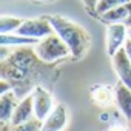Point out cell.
Here are the masks:
<instances>
[{
  "label": "cell",
  "mask_w": 131,
  "mask_h": 131,
  "mask_svg": "<svg viewBox=\"0 0 131 131\" xmlns=\"http://www.w3.org/2000/svg\"><path fill=\"white\" fill-rule=\"evenodd\" d=\"M49 63L40 60L36 51L29 48H19L11 52L9 57H3L0 63V76L8 80L16 91V96L25 97L29 94V88H36L39 83L36 77H43Z\"/></svg>",
  "instance_id": "obj_1"
},
{
  "label": "cell",
  "mask_w": 131,
  "mask_h": 131,
  "mask_svg": "<svg viewBox=\"0 0 131 131\" xmlns=\"http://www.w3.org/2000/svg\"><path fill=\"white\" fill-rule=\"evenodd\" d=\"M45 17L49 20V23L52 25L54 31L60 36V39L70 46L71 56L74 59H80L91 43V37L88 31L82 25L73 22L68 17L57 16V14H51Z\"/></svg>",
  "instance_id": "obj_2"
},
{
  "label": "cell",
  "mask_w": 131,
  "mask_h": 131,
  "mask_svg": "<svg viewBox=\"0 0 131 131\" xmlns=\"http://www.w3.org/2000/svg\"><path fill=\"white\" fill-rule=\"evenodd\" d=\"M34 51L37 54V57L46 63H54L59 59H65L71 54L70 46L65 43L60 36L54 31L49 36L40 39L37 42V45L34 46Z\"/></svg>",
  "instance_id": "obj_3"
},
{
  "label": "cell",
  "mask_w": 131,
  "mask_h": 131,
  "mask_svg": "<svg viewBox=\"0 0 131 131\" xmlns=\"http://www.w3.org/2000/svg\"><path fill=\"white\" fill-rule=\"evenodd\" d=\"M16 32L40 40V39L49 36L51 32H54V28L49 23V20L43 16V17H39V19H25L23 23L20 25V28Z\"/></svg>",
  "instance_id": "obj_4"
},
{
  "label": "cell",
  "mask_w": 131,
  "mask_h": 131,
  "mask_svg": "<svg viewBox=\"0 0 131 131\" xmlns=\"http://www.w3.org/2000/svg\"><path fill=\"white\" fill-rule=\"evenodd\" d=\"M128 39V26L125 23H110L106 28V52L113 57Z\"/></svg>",
  "instance_id": "obj_5"
},
{
  "label": "cell",
  "mask_w": 131,
  "mask_h": 131,
  "mask_svg": "<svg viewBox=\"0 0 131 131\" xmlns=\"http://www.w3.org/2000/svg\"><path fill=\"white\" fill-rule=\"evenodd\" d=\"M31 93L34 97V116L40 120H45L52 111V96L42 85H37Z\"/></svg>",
  "instance_id": "obj_6"
},
{
  "label": "cell",
  "mask_w": 131,
  "mask_h": 131,
  "mask_svg": "<svg viewBox=\"0 0 131 131\" xmlns=\"http://www.w3.org/2000/svg\"><path fill=\"white\" fill-rule=\"evenodd\" d=\"M111 60H113V67H114V71H116L119 80L131 88V60L125 51V46H122L111 57Z\"/></svg>",
  "instance_id": "obj_7"
},
{
  "label": "cell",
  "mask_w": 131,
  "mask_h": 131,
  "mask_svg": "<svg viewBox=\"0 0 131 131\" xmlns=\"http://www.w3.org/2000/svg\"><path fill=\"white\" fill-rule=\"evenodd\" d=\"M67 123H68V110L63 103H59L43 120L42 131H62L67 126Z\"/></svg>",
  "instance_id": "obj_8"
},
{
  "label": "cell",
  "mask_w": 131,
  "mask_h": 131,
  "mask_svg": "<svg viewBox=\"0 0 131 131\" xmlns=\"http://www.w3.org/2000/svg\"><path fill=\"white\" fill-rule=\"evenodd\" d=\"M114 100H116L120 113L125 116V119L128 122H131V88L126 86L120 80L114 88Z\"/></svg>",
  "instance_id": "obj_9"
},
{
  "label": "cell",
  "mask_w": 131,
  "mask_h": 131,
  "mask_svg": "<svg viewBox=\"0 0 131 131\" xmlns=\"http://www.w3.org/2000/svg\"><path fill=\"white\" fill-rule=\"evenodd\" d=\"M34 114V97H32V93H29L28 96H25L16 106V111L13 114V119H11V125H19V123H23L26 120H29Z\"/></svg>",
  "instance_id": "obj_10"
},
{
  "label": "cell",
  "mask_w": 131,
  "mask_h": 131,
  "mask_svg": "<svg viewBox=\"0 0 131 131\" xmlns=\"http://www.w3.org/2000/svg\"><path fill=\"white\" fill-rule=\"evenodd\" d=\"M131 16V2L123 3L117 8H113L99 16V19L105 23H125V20Z\"/></svg>",
  "instance_id": "obj_11"
},
{
  "label": "cell",
  "mask_w": 131,
  "mask_h": 131,
  "mask_svg": "<svg viewBox=\"0 0 131 131\" xmlns=\"http://www.w3.org/2000/svg\"><path fill=\"white\" fill-rule=\"evenodd\" d=\"M16 93L8 91L5 94H2V97H0V119H2V122H8L13 119V114L16 111Z\"/></svg>",
  "instance_id": "obj_12"
},
{
  "label": "cell",
  "mask_w": 131,
  "mask_h": 131,
  "mask_svg": "<svg viewBox=\"0 0 131 131\" xmlns=\"http://www.w3.org/2000/svg\"><path fill=\"white\" fill-rule=\"evenodd\" d=\"M39 39L26 37L17 32H9V34H2L0 36V43L2 46H26V45H37Z\"/></svg>",
  "instance_id": "obj_13"
},
{
  "label": "cell",
  "mask_w": 131,
  "mask_h": 131,
  "mask_svg": "<svg viewBox=\"0 0 131 131\" xmlns=\"http://www.w3.org/2000/svg\"><path fill=\"white\" fill-rule=\"evenodd\" d=\"M91 99L99 106H108L113 102V93L108 86L96 85V86L91 88Z\"/></svg>",
  "instance_id": "obj_14"
},
{
  "label": "cell",
  "mask_w": 131,
  "mask_h": 131,
  "mask_svg": "<svg viewBox=\"0 0 131 131\" xmlns=\"http://www.w3.org/2000/svg\"><path fill=\"white\" fill-rule=\"evenodd\" d=\"M25 19L20 17H13V16H2L0 17V32L2 34H9V32H16L20 25L23 23Z\"/></svg>",
  "instance_id": "obj_15"
},
{
  "label": "cell",
  "mask_w": 131,
  "mask_h": 131,
  "mask_svg": "<svg viewBox=\"0 0 131 131\" xmlns=\"http://www.w3.org/2000/svg\"><path fill=\"white\" fill-rule=\"evenodd\" d=\"M42 125H43V120H40L37 117H31L29 120H26L23 123L14 125L13 131H42Z\"/></svg>",
  "instance_id": "obj_16"
},
{
  "label": "cell",
  "mask_w": 131,
  "mask_h": 131,
  "mask_svg": "<svg viewBox=\"0 0 131 131\" xmlns=\"http://www.w3.org/2000/svg\"><path fill=\"white\" fill-rule=\"evenodd\" d=\"M131 0H99V5H97V9H96V16L99 17L100 14L113 9V8H117L123 3H128Z\"/></svg>",
  "instance_id": "obj_17"
},
{
  "label": "cell",
  "mask_w": 131,
  "mask_h": 131,
  "mask_svg": "<svg viewBox=\"0 0 131 131\" xmlns=\"http://www.w3.org/2000/svg\"><path fill=\"white\" fill-rule=\"evenodd\" d=\"M83 5H85V9L88 13H91L93 16H96V9H97V5H99V0H82Z\"/></svg>",
  "instance_id": "obj_18"
},
{
  "label": "cell",
  "mask_w": 131,
  "mask_h": 131,
  "mask_svg": "<svg viewBox=\"0 0 131 131\" xmlns=\"http://www.w3.org/2000/svg\"><path fill=\"white\" fill-rule=\"evenodd\" d=\"M125 51H126V54L131 60V40L129 39H126V42H125Z\"/></svg>",
  "instance_id": "obj_19"
},
{
  "label": "cell",
  "mask_w": 131,
  "mask_h": 131,
  "mask_svg": "<svg viewBox=\"0 0 131 131\" xmlns=\"http://www.w3.org/2000/svg\"><path fill=\"white\" fill-rule=\"evenodd\" d=\"M0 131H13V125H9L8 122H2V126H0Z\"/></svg>",
  "instance_id": "obj_20"
},
{
  "label": "cell",
  "mask_w": 131,
  "mask_h": 131,
  "mask_svg": "<svg viewBox=\"0 0 131 131\" xmlns=\"http://www.w3.org/2000/svg\"><path fill=\"white\" fill-rule=\"evenodd\" d=\"M108 131H125V129H123V128H122L120 125H113V126H111V128H110Z\"/></svg>",
  "instance_id": "obj_21"
},
{
  "label": "cell",
  "mask_w": 131,
  "mask_h": 131,
  "mask_svg": "<svg viewBox=\"0 0 131 131\" xmlns=\"http://www.w3.org/2000/svg\"><path fill=\"white\" fill-rule=\"evenodd\" d=\"M125 25H126L128 28H131V16H129V17H128V19L125 20Z\"/></svg>",
  "instance_id": "obj_22"
},
{
  "label": "cell",
  "mask_w": 131,
  "mask_h": 131,
  "mask_svg": "<svg viewBox=\"0 0 131 131\" xmlns=\"http://www.w3.org/2000/svg\"><path fill=\"white\" fill-rule=\"evenodd\" d=\"M128 39L131 40V28H128Z\"/></svg>",
  "instance_id": "obj_23"
},
{
  "label": "cell",
  "mask_w": 131,
  "mask_h": 131,
  "mask_svg": "<svg viewBox=\"0 0 131 131\" xmlns=\"http://www.w3.org/2000/svg\"><path fill=\"white\" fill-rule=\"evenodd\" d=\"M128 131H131V122H129V125H128Z\"/></svg>",
  "instance_id": "obj_24"
},
{
  "label": "cell",
  "mask_w": 131,
  "mask_h": 131,
  "mask_svg": "<svg viewBox=\"0 0 131 131\" xmlns=\"http://www.w3.org/2000/svg\"><path fill=\"white\" fill-rule=\"evenodd\" d=\"M36 2H48V0H36Z\"/></svg>",
  "instance_id": "obj_25"
}]
</instances>
